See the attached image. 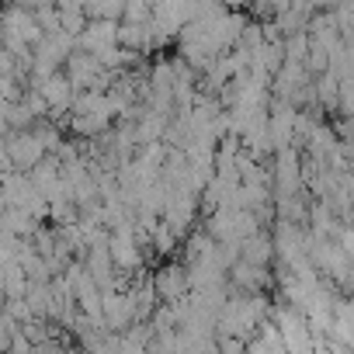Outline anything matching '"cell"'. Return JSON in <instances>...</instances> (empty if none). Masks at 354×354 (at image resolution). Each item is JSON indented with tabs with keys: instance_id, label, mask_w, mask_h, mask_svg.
<instances>
[{
	"instance_id": "obj_1",
	"label": "cell",
	"mask_w": 354,
	"mask_h": 354,
	"mask_svg": "<svg viewBox=\"0 0 354 354\" xmlns=\"http://www.w3.org/2000/svg\"><path fill=\"white\" fill-rule=\"evenodd\" d=\"M153 288H156L160 302H181V299L192 292V271L181 268V264L160 268V271L153 274Z\"/></svg>"
}]
</instances>
